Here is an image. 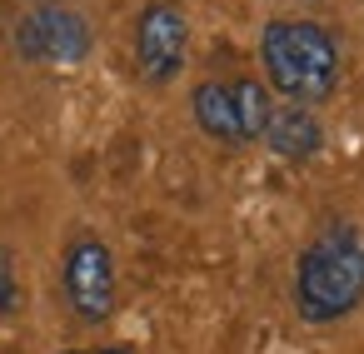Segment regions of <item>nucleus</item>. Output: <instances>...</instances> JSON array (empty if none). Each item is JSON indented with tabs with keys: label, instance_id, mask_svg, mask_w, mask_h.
Masks as SVG:
<instances>
[{
	"label": "nucleus",
	"instance_id": "nucleus-9",
	"mask_svg": "<svg viewBox=\"0 0 364 354\" xmlns=\"http://www.w3.org/2000/svg\"><path fill=\"white\" fill-rule=\"evenodd\" d=\"M95 354H130V349H120V344H110V349H95Z\"/></svg>",
	"mask_w": 364,
	"mask_h": 354
},
{
	"label": "nucleus",
	"instance_id": "nucleus-6",
	"mask_svg": "<svg viewBox=\"0 0 364 354\" xmlns=\"http://www.w3.org/2000/svg\"><path fill=\"white\" fill-rule=\"evenodd\" d=\"M60 284H65V304L85 319V324H100L115 314V259L100 240H75L65 250V264H60Z\"/></svg>",
	"mask_w": 364,
	"mask_h": 354
},
{
	"label": "nucleus",
	"instance_id": "nucleus-5",
	"mask_svg": "<svg viewBox=\"0 0 364 354\" xmlns=\"http://www.w3.org/2000/svg\"><path fill=\"white\" fill-rule=\"evenodd\" d=\"M185 50H190V26L175 0H155L135 21V70L145 85H170L185 70Z\"/></svg>",
	"mask_w": 364,
	"mask_h": 354
},
{
	"label": "nucleus",
	"instance_id": "nucleus-10",
	"mask_svg": "<svg viewBox=\"0 0 364 354\" xmlns=\"http://www.w3.org/2000/svg\"><path fill=\"white\" fill-rule=\"evenodd\" d=\"M65 354H85V349H65Z\"/></svg>",
	"mask_w": 364,
	"mask_h": 354
},
{
	"label": "nucleus",
	"instance_id": "nucleus-8",
	"mask_svg": "<svg viewBox=\"0 0 364 354\" xmlns=\"http://www.w3.org/2000/svg\"><path fill=\"white\" fill-rule=\"evenodd\" d=\"M21 304V279H16V259L11 250H0V314H11Z\"/></svg>",
	"mask_w": 364,
	"mask_h": 354
},
{
	"label": "nucleus",
	"instance_id": "nucleus-1",
	"mask_svg": "<svg viewBox=\"0 0 364 354\" xmlns=\"http://www.w3.org/2000/svg\"><path fill=\"white\" fill-rule=\"evenodd\" d=\"M364 299V235L354 225H329L314 235L294 264V309L309 324H334Z\"/></svg>",
	"mask_w": 364,
	"mask_h": 354
},
{
	"label": "nucleus",
	"instance_id": "nucleus-3",
	"mask_svg": "<svg viewBox=\"0 0 364 354\" xmlns=\"http://www.w3.org/2000/svg\"><path fill=\"white\" fill-rule=\"evenodd\" d=\"M190 110H195V125L210 140H220V145H250V140L264 135V120H269L274 100H269V90L259 80L240 75V80H205V85H195Z\"/></svg>",
	"mask_w": 364,
	"mask_h": 354
},
{
	"label": "nucleus",
	"instance_id": "nucleus-2",
	"mask_svg": "<svg viewBox=\"0 0 364 354\" xmlns=\"http://www.w3.org/2000/svg\"><path fill=\"white\" fill-rule=\"evenodd\" d=\"M259 65L269 90L289 105H324L339 90V45L314 21H269L259 36Z\"/></svg>",
	"mask_w": 364,
	"mask_h": 354
},
{
	"label": "nucleus",
	"instance_id": "nucleus-7",
	"mask_svg": "<svg viewBox=\"0 0 364 354\" xmlns=\"http://www.w3.org/2000/svg\"><path fill=\"white\" fill-rule=\"evenodd\" d=\"M274 155H284V160H309V155H319V145H324V130H319V120L309 115V105H274L269 110V120H264V135H259Z\"/></svg>",
	"mask_w": 364,
	"mask_h": 354
},
{
	"label": "nucleus",
	"instance_id": "nucleus-4",
	"mask_svg": "<svg viewBox=\"0 0 364 354\" xmlns=\"http://www.w3.org/2000/svg\"><path fill=\"white\" fill-rule=\"evenodd\" d=\"M16 50L26 60H41V65H80L90 55V26L80 11L41 0L16 26Z\"/></svg>",
	"mask_w": 364,
	"mask_h": 354
}]
</instances>
